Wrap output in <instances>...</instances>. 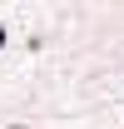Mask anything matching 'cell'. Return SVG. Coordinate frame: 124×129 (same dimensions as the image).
<instances>
[{
    "label": "cell",
    "mask_w": 124,
    "mask_h": 129,
    "mask_svg": "<svg viewBox=\"0 0 124 129\" xmlns=\"http://www.w3.org/2000/svg\"><path fill=\"white\" fill-rule=\"evenodd\" d=\"M0 45H5V30H0Z\"/></svg>",
    "instance_id": "6da1fadb"
}]
</instances>
